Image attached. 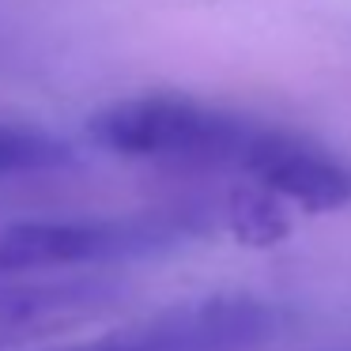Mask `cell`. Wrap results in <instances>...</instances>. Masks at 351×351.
<instances>
[{
    "label": "cell",
    "mask_w": 351,
    "mask_h": 351,
    "mask_svg": "<svg viewBox=\"0 0 351 351\" xmlns=\"http://www.w3.org/2000/svg\"><path fill=\"white\" fill-rule=\"evenodd\" d=\"M261 125L182 95H136L102 106L87 121L99 147L155 162H234L242 167Z\"/></svg>",
    "instance_id": "obj_1"
},
{
    "label": "cell",
    "mask_w": 351,
    "mask_h": 351,
    "mask_svg": "<svg viewBox=\"0 0 351 351\" xmlns=\"http://www.w3.org/2000/svg\"><path fill=\"white\" fill-rule=\"evenodd\" d=\"M189 234L185 215H72V219H23L0 230V280L53 276V268H99L174 250Z\"/></svg>",
    "instance_id": "obj_2"
},
{
    "label": "cell",
    "mask_w": 351,
    "mask_h": 351,
    "mask_svg": "<svg viewBox=\"0 0 351 351\" xmlns=\"http://www.w3.org/2000/svg\"><path fill=\"white\" fill-rule=\"evenodd\" d=\"M276 332V306L250 295H212L174 302L64 351H261Z\"/></svg>",
    "instance_id": "obj_3"
},
{
    "label": "cell",
    "mask_w": 351,
    "mask_h": 351,
    "mask_svg": "<svg viewBox=\"0 0 351 351\" xmlns=\"http://www.w3.org/2000/svg\"><path fill=\"white\" fill-rule=\"evenodd\" d=\"M242 170H250L265 189L302 208H313V212L340 208L351 200V170L340 159H332L325 147L276 129V125L257 129L242 159Z\"/></svg>",
    "instance_id": "obj_4"
},
{
    "label": "cell",
    "mask_w": 351,
    "mask_h": 351,
    "mask_svg": "<svg viewBox=\"0 0 351 351\" xmlns=\"http://www.w3.org/2000/svg\"><path fill=\"white\" fill-rule=\"evenodd\" d=\"M72 162V147L64 140L49 136L46 129L0 121V178L16 174H38Z\"/></svg>",
    "instance_id": "obj_5"
},
{
    "label": "cell",
    "mask_w": 351,
    "mask_h": 351,
    "mask_svg": "<svg viewBox=\"0 0 351 351\" xmlns=\"http://www.w3.org/2000/svg\"><path fill=\"white\" fill-rule=\"evenodd\" d=\"M325 351H351V340H343V343H332V348H325Z\"/></svg>",
    "instance_id": "obj_6"
}]
</instances>
